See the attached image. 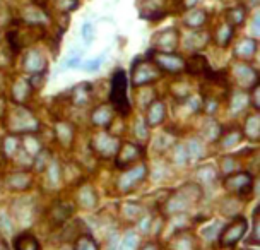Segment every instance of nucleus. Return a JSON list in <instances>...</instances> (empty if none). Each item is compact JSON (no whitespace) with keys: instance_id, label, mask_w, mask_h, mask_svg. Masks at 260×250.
I'll return each instance as SVG.
<instances>
[{"instance_id":"15","label":"nucleus","mask_w":260,"mask_h":250,"mask_svg":"<svg viewBox=\"0 0 260 250\" xmlns=\"http://www.w3.org/2000/svg\"><path fill=\"white\" fill-rule=\"evenodd\" d=\"M147 175V168L146 165H141V166H136V168L125 171L122 175V178H120V183H122V187L127 191V189H132L136 182H141V180L146 178Z\"/></svg>"},{"instance_id":"1","label":"nucleus","mask_w":260,"mask_h":250,"mask_svg":"<svg viewBox=\"0 0 260 250\" xmlns=\"http://www.w3.org/2000/svg\"><path fill=\"white\" fill-rule=\"evenodd\" d=\"M127 89H128L127 74L118 69V71L113 74V79H111L110 101H111V106H113L122 117H127L130 113V101L127 96Z\"/></svg>"},{"instance_id":"3","label":"nucleus","mask_w":260,"mask_h":250,"mask_svg":"<svg viewBox=\"0 0 260 250\" xmlns=\"http://www.w3.org/2000/svg\"><path fill=\"white\" fill-rule=\"evenodd\" d=\"M43 35H45L43 26L36 24V22H27V24H24L22 29L9 31L7 45L11 46L12 52H19V50H22L24 46L32 43V41L40 40Z\"/></svg>"},{"instance_id":"31","label":"nucleus","mask_w":260,"mask_h":250,"mask_svg":"<svg viewBox=\"0 0 260 250\" xmlns=\"http://www.w3.org/2000/svg\"><path fill=\"white\" fill-rule=\"evenodd\" d=\"M82 38H84L86 43H91L94 40V26L91 22H84L82 24Z\"/></svg>"},{"instance_id":"7","label":"nucleus","mask_w":260,"mask_h":250,"mask_svg":"<svg viewBox=\"0 0 260 250\" xmlns=\"http://www.w3.org/2000/svg\"><path fill=\"white\" fill-rule=\"evenodd\" d=\"M178 43H180V35L175 27L162 29L159 33H156L154 38H152V45H154L156 52L173 53L178 48Z\"/></svg>"},{"instance_id":"13","label":"nucleus","mask_w":260,"mask_h":250,"mask_svg":"<svg viewBox=\"0 0 260 250\" xmlns=\"http://www.w3.org/2000/svg\"><path fill=\"white\" fill-rule=\"evenodd\" d=\"M235 76L241 87H252L255 84H258L257 71L250 66H245V64H240V66L235 67Z\"/></svg>"},{"instance_id":"26","label":"nucleus","mask_w":260,"mask_h":250,"mask_svg":"<svg viewBox=\"0 0 260 250\" xmlns=\"http://www.w3.org/2000/svg\"><path fill=\"white\" fill-rule=\"evenodd\" d=\"M207 41H209V35L204 33V31H197V33L188 36L187 46H188V48H192V50H201V48H204V46L207 45Z\"/></svg>"},{"instance_id":"29","label":"nucleus","mask_w":260,"mask_h":250,"mask_svg":"<svg viewBox=\"0 0 260 250\" xmlns=\"http://www.w3.org/2000/svg\"><path fill=\"white\" fill-rule=\"evenodd\" d=\"M139 245V238L136 233H127L125 238L122 240V245H120V250H136Z\"/></svg>"},{"instance_id":"22","label":"nucleus","mask_w":260,"mask_h":250,"mask_svg":"<svg viewBox=\"0 0 260 250\" xmlns=\"http://www.w3.org/2000/svg\"><path fill=\"white\" fill-rule=\"evenodd\" d=\"M235 52H236V57H240V58H252L253 53L257 52V41L252 38L241 40Z\"/></svg>"},{"instance_id":"6","label":"nucleus","mask_w":260,"mask_h":250,"mask_svg":"<svg viewBox=\"0 0 260 250\" xmlns=\"http://www.w3.org/2000/svg\"><path fill=\"white\" fill-rule=\"evenodd\" d=\"M248 230V223L245 217H235L230 225H226L219 233V245L221 247H235L241 238L245 237Z\"/></svg>"},{"instance_id":"9","label":"nucleus","mask_w":260,"mask_h":250,"mask_svg":"<svg viewBox=\"0 0 260 250\" xmlns=\"http://www.w3.org/2000/svg\"><path fill=\"white\" fill-rule=\"evenodd\" d=\"M152 62L161 69V72L178 74L185 69V60L175 53L154 52L152 53Z\"/></svg>"},{"instance_id":"12","label":"nucleus","mask_w":260,"mask_h":250,"mask_svg":"<svg viewBox=\"0 0 260 250\" xmlns=\"http://www.w3.org/2000/svg\"><path fill=\"white\" fill-rule=\"evenodd\" d=\"M185 72L190 74V76H207L211 72V67H209L207 58L201 53H193L192 57L185 60Z\"/></svg>"},{"instance_id":"11","label":"nucleus","mask_w":260,"mask_h":250,"mask_svg":"<svg viewBox=\"0 0 260 250\" xmlns=\"http://www.w3.org/2000/svg\"><path fill=\"white\" fill-rule=\"evenodd\" d=\"M92 147L100 152L103 158H111V156H115L117 154V151H118V139L117 137H113V136H110V134H100L94 141H92Z\"/></svg>"},{"instance_id":"27","label":"nucleus","mask_w":260,"mask_h":250,"mask_svg":"<svg viewBox=\"0 0 260 250\" xmlns=\"http://www.w3.org/2000/svg\"><path fill=\"white\" fill-rule=\"evenodd\" d=\"M171 248L173 250H195L193 237L188 233H185L183 237H175L171 242Z\"/></svg>"},{"instance_id":"18","label":"nucleus","mask_w":260,"mask_h":250,"mask_svg":"<svg viewBox=\"0 0 260 250\" xmlns=\"http://www.w3.org/2000/svg\"><path fill=\"white\" fill-rule=\"evenodd\" d=\"M113 117L115 108L111 105H101L100 108L92 112V122H94V125H100V127H108L113 122Z\"/></svg>"},{"instance_id":"39","label":"nucleus","mask_w":260,"mask_h":250,"mask_svg":"<svg viewBox=\"0 0 260 250\" xmlns=\"http://www.w3.org/2000/svg\"><path fill=\"white\" fill-rule=\"evenodd\" d=\"M252 2H253V4H258V0H252Z\"/></svg>"},{"instance_id":"23","label":"nucleus","mask_w":260,"mask_h":250,"mask_svg":"<svg viewBox=\"0 0 260 250\" xmlns=\"http://www.w3.org/2000/svg\"><path fill=\"white\" fill-rule=\"evenodd\" d=\"M233 33H235V27L233 26H230L228 22H226V24H221L216 29V35H214L216 43L224 48V46L230 45L231 38H233Z\"/></svg>"},{"instance_id":"4","label":"nucleus","mask_w":260,"mask_h":250,"mask_svg":"<svg viewBox=\"0 0 260 250\" xmlns=\"http://www.w3.org/2000/svg\"><path fill=\"white\" fill-rule=\"evenodd\" d=\"M224 189L241 199H248L253 192V177L248 171H236L224 178Z\"/></svg>"},{"instance_id":"28","label":"nucleus","mask_w":260,"mask_h":250,"mask_svg":"<svg viewBox=\"0 0 260 250\" xmlns=\"http://www.w3.org/2000/svg\"><path fill=\"white\" fill-rule=\"evenodd\" d=\"M74 250H98V243L89 235H82V237L76 238V248Z\"/></svg>"},{"instance_id":"24","label":"nucleus","mask_w":260,"mask_h":250,"mask_svg":"<svg viewBox=\"0 0 260 250\" xmlns=\"http://www.w3.org/2000/svg\"><path fill=\"white\" fill-rule=\"evenodd\" d=\"M245 134H247L248 139H252V141H255V142L260 139V117H258V113L248 117L247 125H245Z\"/></svg>"},{"instance_id":"20","label":"nucleus","mask_w":260,"mask_h":250,"mask_svg":"<svg viewBox=\"0 0 260 250\" xmlns=\"http://www.w3.org/2000/svg\"><path fill=\"white\" fill-rule=\"evenodd\" d=\"M24 67H26V71L31 74L43 72L46 71V62L40 52H31V53H27V57L24 60Z\"/></svg>"},{"instance_id":"16","label":"nucleus","mask_w":260,"mask_h":250,"mask_svg":"<svg viewBox=\"0 0 260 250\" xmlns=\"http://www.w3.org/2000/svg\"><path fill=\"white\" fill-rule=\"evenodd\" d=\"M14 250H41V245L32 233L22 231L14 238Z\"/></svg>"},{"instance_id":"38","label":"nucleus","mask_w":260,"mask_h":250,"mask_svg":"<svg viewBox=\"0 0 260 250\" xmlns=\"http://www.w3.org/2000/svg\"><path fill=\"white\" fill-rule=\"evenodd\" d=\"M142 250H157V247L154 243H147V245H144Z\"/></svg>"},{"instance_id":"17","label":"nucleus","mask_w":260,"mask_h":250,"mask_svg":"<svg viewBox=\"0 0 260 250\" xmlns=\"http://www.w3.org/2000/svg\"><path fill=\"white\" fill-rule=\"evenodd\" d=\"M207 22V12L202 9H190L183 16V24L190 29H199Z\"/></svg>"},{"instance_id":"8","label":"nucleus","mask_w":260,"mask_h":250,"mask_svg":"<svg viewBox=\"0 0 260 250\" xmlns=\"http://www.w3.org/2000/svg\"><path fill=\"white\" fill-rule=\"evenodd\" d=\"M9 127H11L12 132L17 134H24V132H32L38 127V120H36L32 115L24 108H19V112L11 113V118H9Z\"/></svg>"},{"instance_id":"33","label":"nucleus","mask_w":260,"mask_h":250,"mask_svg":"<svg viewBox=\"0 0 260 250\" xmlns=\"http://www.w3.org/2000/svg\"><path fill=\"white\" fill-rule=\"evenodd\" d=\"M101 62H103V57H98L94 60H91V62H87L86 69H87V71H96V69L101 66Z\"/></svg>"},{"instance_id":"2","label":"nucleus","mask_w":260,"mask_h":250,"mask_svg":"<svg viewBox=\"0 0 260 250\" xmlns=\"http://www.w3.org/2000/svg\"><path fill=\"white\" fill-rule=\"evenodd\" d=\"M161 76H162L161 69L149 58L136 60L132 66V71H130V81H132L134 87L147 86L151 82L157 81Z\"/></svg>"},{"instance_id":"32","label":"nucleus","mask_w":260,"mask_h":250,"mask_svg":"<svg viewBox=\"0 0 260 250\" xmlns=\"http://www.w3.org/2000/svg\"><path fill=\"white\" fill-rule=\"evenodd\" d=\"M252 89H253V101H252V105H253V108L258 112V108H260V86L255 84Z\"/></svg>"},{"instance_id":"25","label":"nucleus","mask_w":260,"mask_h":250,"mask_svg":"<svg viewBox=\"0 0 260 250\" xmlns=\"http://www.w3.org/2000/svg\"><path fill=\"white\" fill-rule=\"evenodd\" d=\"M243 139V134L238 129H230V131H224L221 136V146L226 147V149H230V147L236 146L238 142Z\"/></svg>"},{"instance_id":"19","label":"nucleus","mask_w":260,"mask_h":250,"mask_svg":"<svg viewBox=\"0 0 260 250\" xmlns=\"http://www.w3.org/2000/svg\"><path fill=\"white\" fill-rule=\"evenodd\" d=\"M7 183L12 191H26L31 185V173L27 171H17V173H12L11 177L7 178Z\"/></svg>"},{"instance_id":"10","label":"nucleus","mask_w":260,"mask_h":250,"mask_svg":"<svg viewBox=\"0 0 260 250\" xmlns=\"http://www.w3.org/2000/svg\"><path fill=\"white\" fill-rule=\"evenodd\" d=\"M141 146L136 144V142H123V144H120L117 154H115V158H117V166L120 170H125L128 168L130 165H134L136 161L141 158Z\"/></svg>"},{"instance_id":"21","label":"nucleus","mask_w":260,"mask_h":250,"mask_svg":"<svg viewBox=\"0 0 260 250\" xmlns=\"http://www.w3.org/2000/svg\"><path fill=\"white\" fill-rule=\"evenodd\" d=\"M247 19V9L243 6H235V7H230L226 11V22L230 26H241Z\"/></svg>"},{"instance_id":"37","label":"nucleus","mask_w":260,"mask_h":250,"mask_svg":"<svg viewBox=\"0 0 260 250\" xmlns=\"http://www.w3.org/2000/svg\"><path fill=\"white\" fill-rule=\"evenodd\" d=\"M46 2H48V0H32V4H35V6H38V7H45Z\"/></svg>"},{"instance_id":"5","label":"nucleus","mask_w":260,"mask_h":250,"mask_svg":"<svg viewBox=\"0 0 260 250\" xmlns=\"http://www.w3.org/2000/svg\"><path fill=\"white\" fill-rule=\"evenodd\" d=\"M201 189L195 183H188L178 191L175 197L168 199V207L173 212H183L188 206H192L193 202H197L201 199Z\"/></svg>"},{"instance_id":"14","label":"nucleus","mask_w":260,"mask_h":250,"mask_svg":"<svg viewBox=\"0 0 260 250\" xmlns=\"http://www.w3.org/2000/svg\"><path fill=\"white\" fill-rule=\"evenodd\" d=\"M166 118V106L162 101L154 100L149 103V108H147V115H146V122L149 127H156V125H161Z\"/></svg>"},{"instance_id":"30","label":"nucleus","mask_w":260,"mask_h":250,"mask_svg":"<svg viewBox=\"0 0 260 250\" xmlns=\"http://www.w3.org/2000/svg\"><path fill=\"white\" fill-rule=\"evenodd\" d=\"M77 4H79V0H57V2H55V7H57V11H60L62 14H69L77 7Z\"/></svg>"},{"instance_id":"34","label":"nucleus","mask_w":260,"mask_h":250,"mask_svg":"<svg viewBox=\"0 0 260 250\" xmlns=\"http://www.w3.org/2000/svg\"><path fill=\"white\" fill-rule=\"evenodd\" d=\"M258 238L260 235H258V209H257L255 211V225H253V242L258 243Z\"/></svg>"},{"instance_id":"36","label":"nucleus","mask_w":260,"mask_h":250,"mask_svg":"<svg viewBox=\"0 0 260 250\" xmlns=\"http://www.w3.org/2000/svg\"><path fill=\"white\" fill-rule=\"evenodd\" d=\"M199 2H201V0H183V6L187 9H192V7L197 6Z\"/></svg>"},{"instance_id":"35","label":"nucleus","mask_w":260,"mask_h":250,"mask_svg":"<svg viewBox=\"0 0 260 250\" xmlns=\"http://www.w3.org/2000/svg\"><path fill=\"white\" fill-rule=\"evenodd\" d=\"M79 64H81V55H76V57H71L69 58V62L65 64L67 67H79Z\"/></svg>"}]
</instances>
